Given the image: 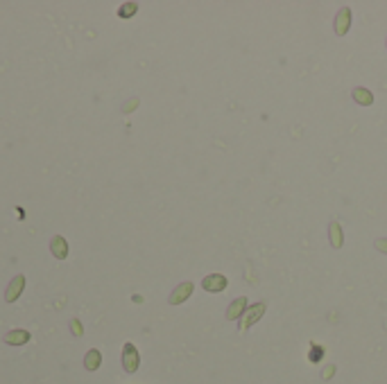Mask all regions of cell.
<instances>
[{"label":"cell","instance_id":"cell-1","mask_svg":"<svg viewBox=\"0 0 387 384\" xmlns=\"http://www.w3.org/2000/svg\"><path fill=\"white\" fill-rule=\"evenodd\" d=\"M265 310H267V303H265V301H258V303L249 305V308L245 310L243 317L238 319V330H240V332H247V330H249L254 323H258V321L263 319Z\"/></svg>","mask_w":387,"mask_h":384},{"label":"cell","instance_id":"cell-2","mask_svg":"<svg viewBox=\"0 0 387 384\" xmlns=\"http://www.w3.org/2000/svg\"><path fill=\"white\" fill-rule=\"evenodd\" d=\"M351 21H353V14H351L349 7H342L340 12L335 14V18H333V30H335L337 36H344V34L351 30Z\"/></svg>","mask_w":387,"mask_h":384},{"label":"cell","instance_id":"cell-3","mask_svg":"<svg viewBox=\"0 0 387 384\" xmlns=\"http://www.w3.org/2000/svg\"><path fill=\"white\" fill-rule=\"evenodd\" d=\"M202 287L206 291H211V294H220V291H224L229 287V280H226V276H222V274H209L204 280H202Z\"/></svg>","mask_w":387,"mask_h":384},{"label":"cell","instance_id":"cell-4","mask_svg":"<svg viewBox=\"0 0 387 384\" xmlns=\"http://www.w3.org/2000/svg\"><path fill=\"white\" fill-rule=\"evenodd\" d=\"M247 308H249V305H247V298H245V296H238V298H234L229 303V308H226V319H229V321H238L245 314Z\"/></svg>","mask_w":387,"mask_h":384},{"label":"cell","instance_id":"cell-5","mask_svg":"<svg viewBox=\"0 0 387 384\" xmlns=\"http://www.w3.org/2000/svg\"><path fill=\"white\" fill-rule=\"evenodd\" d=\"M123 366L127 373H134L138 368V351L132 346V344H127L123 351Z\"/></svg>","mask_w":387,"mask_h":384},{"label":"cell","instance_id":"cell-6","mask_svg":"<svg viewBox=\"0 0 387 384\" xmlns=\"http://www.w3.org/2000/svg\"><path fill=\"white\" fill-rule=\"evenodd\" d=\"M328 240H331L333 249H342V244H344V233H342L340 222L333 220L331 224H328Z\"/></svg>","mask_w":387,"mask_h":384},{"label":"cell","instance_id":"cell-7","mask_svg":"<svg viewBox=\"0 0 387 384\" xmlns=\"http://www.w3.org/2000/svg\"><path fill=\"white\" fill-rule=\"evenodd\" d=\"M351 97L360 106H371L374 104V93H371L369 89H365V86H356V89L351 91Z\"/></svg>","mask_w":387,"mask_h":384},{"label":"cell","instance_id":"cell-8","mask_svg":"<svg viewBox=\"0 0 387 384\" xmlns=\"http://www.w3.org/2000/svg\"><path fill=\"white\" fill-rule=\"evenodd\" d=\"M190 294H192V283H181V285H179V287L170 294V303H172V305L183 303V301H186Z\"/></svg>","mask_w":387,"mask_h":384},{"label":"cell","instance_id":"cell-9","mask_svg":"<svg viewBox=\"0 0 387 384\" xmlns=\"http://www.w3.org/2000/svg\"><path fill=\"white\" fill-rule=\"evenodd\" d=\"M27 339H30V334H27L25 330H14V332H9L7 337H5V342L7 344H25Z\"/></svg>","mask_w":387,"mask_h":384},{"label":"cell","instance_id":"cell-10","mask_svg":"<svg viewBox=\"0 0 387 384\" xmlns=\"http://www.w3.org/2000/svg\"><path fill=\"white\" fill-rule=\"evenodd\" d=\"M86 368H91V371H95V368L100 366V353L98 351H91L89 355H86Z\"/></svg>","mask_w":387,"mask_h":384},{"label":"cell","instance_id":"cell-11","mask_svg":"<svg viewBox=\"0 0 387 384\" xmlns=\"http://www.w3.org/2000/svg\"><path fill=\"white\" fill-rule=\"evenodd\" d=\"M322 357H324V348L313 344V346H311V353H308V359H311V362H319Z\"/></svg>","mask_w":387,"mask_h":384},{"label":"cell","instance_id":"cell-12","mask_svg":"<svg viewBox=\"0 0 387 384\" xmlns=\"http://www.w3.org/2000/svg\"><path fill=\"white\" fill-rule=\"evenodd\" d=\"M14 283H16V285H12V289L7 291V298H9V301L14 298V291H16V294H18V291H21V283H23V278H21V276H18V278L14 280Z\"/></svg>","mask_w":387,"mask_h":384},{"label":"cell","instance_id":"cell-13","mask_svg":"<svg viewBox=\"0 0 387 384\" xmlns=\"http://www.w3.org/2000/svg\"><path fill=\"white\" fill-rule=\"evenodd\" d=\"M374 246L380 251V253H387V237H378V240L374 242Z\"/></svg>","mask_w":387,"mask_h":384},{"label":"cell","instance_id":"cell-14","mask_svg":"<svg viewBox=\"0 0 387 384\" xmlns=\"http://www.w3.org/2000/svg\"><path fill=\"white\" fill-rule=\"evenodd\" d=\"M134 12H136V5H125V7L120 9V16H132Z\"/></svg>","mask_w":387,"mask_h":384},{"label":"cell","instance_id":"cell-15","mask_svg":"<svg viewBox=\"0 0 387 384\" xmlns=\"http://www.w3.org/2000/svg\"><path fill=\"white\" fill-rule=\"evenodd\" d=\"M331 375H335V366H333V364H328V366L324 368L322 377H324V380H328V377H331Z\"/></svg>","mask_w":387,"mask_h":384}]
</instances>
